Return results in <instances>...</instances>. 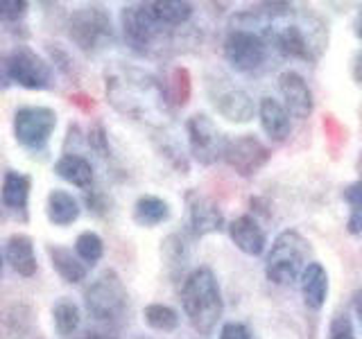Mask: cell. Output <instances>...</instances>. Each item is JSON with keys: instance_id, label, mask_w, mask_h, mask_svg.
Masks as SVG:
<instances>
[{"instance_id": "obj_2", "label": "cell", "mask_w": 362, "mask_h": 339, "mask_svg": "<svg viewBox=\"0 0 362 339\" xmlns=\"http://www.w3.org/2000/svg\"><path fill=\"white\" fill-rule=\"evenodd\" d=\"M181 305L188 316L190 326L199 335H211L213 328L218 326L224 303L222 292L218 285L211 267H197L192 269L181 287Z\"/></svg>"}, {"instance_id": "obj_37", "label": "cell", "mask_w": 362, "mask_h": 339, "mask_svg": "<svg viewBox=\"0 0 362 339\" xmlns=\"http://www.w3.org/2000/svg\"><path fill=\"white\" fill-rule=\"evenodd\" d=\"M0 274H3V254H0Z\"/></svg>"}, {"instance_id": "obj_31", "label": "cell", "mask_w": 362, "mask_h": 339, "mask_svg": "<svg viewBox=\"0 0 362 339\" xmlns=\"http://www.w3.org/2000/svg\"><path fill=\"white\" fill-rule=\"evenodd\" d=\"M344 201L351 206V213H362V179L344 188Z\"/></svg>"}, {"instance_id": "obj_27", "label": "cell", "mask_w": 362, "mask_h": 339, "mask_svg": "<svg viewBox=\"0 0 362 339\" xmlns=\"http://www.w3.org/2000/svg\"><path fill=\"white\" fill-rule=\"evenodd\" d=\"M75 254L79 256L84 265H95L98 260L105 256V242L102 237L93 231H84L77 235L75 240Z\"/></svg>"}, {"instance_id": "obj_14", "label": "cell", "mask_w": 362, "mask_h": 339, "mask_svg": "<svg viewBox=\"0 0 362 339\" xmlns=\"http://www.w3.org/2000/svg\"><path fill=\"white\" fill-rule=\"evenodd\" d=\"M229 237L231 242L240 249L243 254L258 258L265 251V231L260 229V224L252 218V215H240L229 224Z\"/></svg>"}, {"instance_id": "obj_9", "label": "cell", "mask_w": 362, "mask_h": 339, "mask_svg": "<svg viewBox=\"0 0 362 339\" xmlns=\"http://www.w3.org/2000/svg\"><path fill=\"white\" fill-rule=\"evenodd\" d=\"M57 127V113L48 107H21L14 113V138L25 150L39 152Z\"/></svg>"}, {"instance_id": "obj_17", "label": "cell", "mask_w": 362, "mask_h": 339, "mask_svg": "<svg viewBox=\"0 0 362 339\" xmlns=\"http://www.w3.org/2000/svg\"><path fill=\"white\" fill-rule=\"evenodd\" d=\"M7 263L18 276H34L37 274V254H34V242L25 233H14L7 240Z\"/></svg>"}, {"instance_id": "obj_4", "label": "cell", "mask_w": 362, "mask_h": 339, "mask_svg": "<svg viewBox=\"0 0 362 339\" xmlns=\"http://www.w3.org/2000/svg\"><path fill=\"white\" fill-rule=\"evenodd\" d=\"M52 82V71L48 61L39 56L28 45H18L9 54L0 56V88L18 84L30 90L48 88Z\"/></svg>"}, {"instance_id": "obj_22", "label": "cell", "mask_w": 362, "mask_h": 339, "mask_svg": "<svg viewBox=\"0 0 362 339\" xmlns=\"http://www.w3.org/2000/svg\"><path fill=\"white\" fill-rule=\"evenodd\" d=\"M45 215L54 226H71L79 218V203L66 190H52L45 201Z\"/></svg>"}, {"instance_id": "obj_11", "label": "cell", "mask_w": 362, "mask_h": 339, "mask_svg": "<svg viewBox=\"0 0 362 339\" xmlns=\"http://www.w3.org/2000/svg\"><path fill=\"white\" fill-rule=\"evenodd\" d=\"M222 158L235 174L254 177L258 170H263L267 165L269 150L254 133H243V136H235V138L226 141Z\"/></svg>"}, {"instance_id": "obj_26", "label": "cell", "mask_w": 362, "mask_h": 339, "mask_svg": "<svg viewBox=\"0 0 362 339\" xmlns=\"http://www.w3.org/2000/svg\"><path fill=\"white\" fill-rule=\"evenodd\" d=\"M52 319H54V328L57 333L62 337H71L77 328H79V321H82V316H79V308L68 299H62L59 303L52 308Z\"/></svg>"}, {"instance_id": "obj_10", "label": "cell", "mask_w": 362, "mask_h": 339, "mask_svg": "<svg viewBox=\"0 0 362 339\" xmlns=\"http://www.w3.org/2000/svg\"><path fill=\"white\" fill-rule=\"evenodd\" d=\"M120 28H122L124 41H127V45L136 52H150L152 45L165 34V30L152 18L147 3L122 7Z\"/></svg>"}, {"instance_id": "obj_20", "label": "cell", "mask_w": 362, "mask_h": 339, "mask_svg": "<svg viewBox=\"0 0 362 339\" xmlns=\"http://www.w3.org/2000/svg\"><path fill=\"white\" fill-rule=\"evenodd\" d=\"M54 172H57V177L68 181L71 186L82 188V190L93 186V179H95L93 165L79 154H64L59 161L54 163Z\"/></svg>"}, {"instance_id": "obj_7", "label": "cell", "mask_w": 362, "mask_h": 339, "mask_svg": "<svg viewBox=\"0 0 362 339\" xmlns=\"http://www.w3.org/2000/svg\"><path fill=\"white\" fill-rule=\"evenodd\" d=\"M68 37L84 52H98L113 41V25L105 7L86 5L68 18Z\"/></svg>"}, {"instance_id": "obj_33", "label": "cell", "mask_w": 362, "mask_h": 339, "mask_svg": "<svg viewBox=\"0 0 362 339\" xmlns=\"http://www.w3.org/2000/svg\"><path fill=\"white\" fill-rule=\"evenodd\" d=\"M346 229H349V233H354V235H360L362 233V213H351Z\"/></svg>"}, {"instance_id": "obj_29", "label": "cell", "mask_w": 362, "mask_h": 339, "mask_svg": "<svg viewBox=\"0 0 362 339\" xmlns=\"http://www.w3.org/2000/svg\"><path fill=\"white\" fill-rule=\"evenodd\" d=\"M328 339H356V331H354V323H351L349 314L344 312H337L331 326H328Z\"/></svg>"}, {"instance_id": "obj_32", "label": "cell", "mask_w": 362, "mask_h": 339, "mask_svg": "<svg viewBox=\"0 0 362 339\" xmlns=\"http://www.w3.org/2000/svg\"><path fill=\"white\" fill-rule=\"evenodd\" d=\"M220 339H254L252 333H249V328L245 323H224L222 326V333H220Z\"/></svg>"}, {"instance_id": "obj_18", "label": "cell", "mask_w": 362, "mask_h": 339, "mask_svg": "<svg viewBox=\"0 0 362 339\" xmlns=\"http://www.w3.org/2000/svg\"><path fill=\"white\" fill-rule=\"evenodd\" d=\"M30 190H32V181L28 174L16 172V170H9L3 179V188H0V197L3 203L14 213H21L23 220L28 218V203H30Z\"/></svg>"}, {"instance_id": "obj_28", "label": "cell", "mask_w": 362, "mask_h": 339, "mask_svg": "<svg viewBox=\"0 0 362 339\" xmlns=\"http://www.w3.org/2000/svg\"><path fill=\"white\" fill-rule=\"evenodd\" d=\"M165 93L170 100V107H184L190 97V73L186 68H175L173 77L165 86Z\"/></svg>"}, {"instance_id": "obj_6", "label": "cell", "mask_w": 362, "mask_h": 339, "mask_svg": "<svg viewBox=\"0 0 362 339\" xmlns=\"http://www.w3.org/2000/svg\"><path fill=\"white\" fill-rule=\"evenodd\" d=\"M272 43L263 34V30H252L247 25L233 28L226 34L222 52L226 64H231V68L240 73H254L260 66L267 61Z\"/></svg>"}, {"instance_id": "obj_23", "label": "cell", "mask_w": 362, "mask_h": 339, "mask_svg": "<svg viewBox=\"0 0 362 339\" xmlns=\"http://www.w3.org/2000/svg\"><path fill=\"white\" fill-rule=\"evenodd\" d=\"M48 256L52 260L54 271L66 282H82L86 278V265L79 260L77 254H73L66 246H48Z\"/></svg>"}, {"instance_id": "obj_5", "label": "cell", "mask_w": 362, "mask_h": 339, "mask_svg": "<svg viewBox=\"0 0 362 339\" xmlns=\"http://www.w3.org/2000/svg\"><path fill=\"white\" fill-rule=\"evenodd\" d=\"M127 287L113 269L102 274L90 282L84 292V305L88 314L98 321H116L127 310Z\"/></svg>"}, {"instance_id": "obj_25", "label": "cell", "mask_w": 362, "mask_h": 339, "mask_svg": "<svg viewBox=\"0 0 362 339\" xmlns=\"http://www.w3.org/2000/svg\"><path fill=\"white\" fill-rule=\"evenodd\" d=\"M143 319L152 331H158V333H173L179 328V312L163 303L147 305L143 310Z\"/></svg>"}, {"instance_id": "obj_35", "label": "cell", "mask_w": 362, "mask_h": 339, "mask_svg": "<svg viewBox=\"0 0 362 339\" xmlns=\"http://www.w3.org/2000/svg\"><path fill=\"white\" fill-rule=\"evenodd\" d=\"M356 32H358V37L362 39V14H360V18H358V23H356Z\"/></svg>"}, {"instance_id": "obj_3", "label": "cell", "mask_w": 362, "mask_h": 339, "mask_svg": "<svg viewBox=\"0 0 362 339\" xmlns=\"http://www.w3.org/2000/svg\"><path fill=\"white\" fill-rule=\"evenodd\" d=\"M310 263V242L299 231L288 229L279 233L274 244H272L265 260V274L274 285H292L294 280H301V274Z\"/></svg>"}, {"instance_id": "obj_1", "label": "cell", "mask_w": 362, "mask_h": 339, "mask_svg": "<svg viewBox=\"0 0 362 339\" xmlns=\"http://www.w3.org/2000/svg\"><path fill=\"white\" fill-rule=\"evenodd\" d=\"M107 97L118 113L161 127L170 116V100L165 86L150 73L136 66L116 64L107 68Z\"/></svg>"}, {"instance_id": "obj_36", "label": "cell", "mask_w": 362, "mask_h": 339, "mask_svg": "<svg viewBox=\"0 0 362 339\" xmlns=\"http://www.w3.org/2000/svg\"><path fill=\"white\" fill-rule=\"evenodd\" d=\"M86 339H113V337H107V335H88Z\"/></svg>"}, {"instance_id": "obj_19", "label": "cell", "mask_w": 362, "mask_h": 339, "mask_svg": "<svg viewBox=\"0 0 362 339\" xmlns=\"http://www.w3.org/2000/svg\"><path fill=\"white\" fill-rule=\"evenodd\" d=\"M301 294L310 310H320L328 297V274L322 263H313L301 274Z\"/></svg>"}, {"instance_id": "obj_21", "label": "cell", "mask_w": 362, "mask_h": 339, "mask_svg": "<svg viewBox=\"0 0 362 339\" xmlns=\"http://www.w3.org/2000/svg\"><path fill=\"white\" fill-rule=\"evenodd\" d=\"M152 18L161 25L165 32L186 25L192 16V5L190 3H181V0H154V3H147Z\"/></svg>"}, {"instance_id": "obj_30", "label": "cell", "mask_w": 362, "mask_h": 339, "mask_svg": "<svg viewBox=\"0 0 362 339\" xmlns=\"http://www.w3.org/2000/svg\"><path fill=\"white\" fill-rule=\"evenodd\" d=\"M28 14L25 0H0V20L3 23H18Z\"/></svg>"}, {"instance_id": "obj_15", "label": "cell", "mask_w": 362, "mask_h": 339, "mask_svg": "<svg viewBox=\"0 0 362 339\" xmlns=\"http://www.w3.org/2000/svg\"><path fill=\"white\" fill-rule=\"evenodd\" d=\"M258 118H260V124H263L265 133L274 143H283L292 131V116L288 113V109L283 107V102L269 97V95L260 100Z\"/></svg>"}, {"instance_id": "obj_34", "label": "cell", "mask_w": 362, "mask_h": 339, "mask_svg": "<svg viewBox=\"0 0 362 339\" xmlns=\"http://www.w3.org/2000/svg\"><path fill=\"white\" fill-rule=\"evenodd\" d=\"M356 312L360 316V321H362V290L356 292Z\"/></svg>"}, {"instance_id": "obj_8", "label": "cell", "mask_w": 362, "mask_h": 339, "mask_svg": "<svg viewBox=\"0 0 362 339\" xmlns=\"http://www.w3.org/2000/svg\"><path fill=\"white\" fill-rule=\"evenodd\" d=\"M186 133H188L190 154L197 163L213 165L224 156V147L229 138L218 129V124L206 113H192L186 122Z\"/></svg>"}, {"instance_id": "obj_24", "label": "cell", "mask_w": 362, "mask_h": 339, "mask_svg": "<svg viewBox=\"0 0 362 339\" xmlns=\"http://www.w3.org/2000/svg\"><path fill=\"white\" fill-rule=\"evenodd\" d=\"M170 218V206L156 195H143L134 203V222L145 229L163 224Z\"/></svg>"}, {"instance_id": "obj_12", "label": "cell", "mask_w": 362, "mask_h": 339, "mask_svg": "<svg viewBox=\"0 0 362 339\" xmlns=\"http://www.w3.org/2000/svg\"><path fill=\"white\" fill-rule=\"evenodd\" d=\"M279 90L283 97V107L288 109V113L297 120L310 118L313 113V93L308 88V82L294 71H283L279 75Z\"/></svg>"}, {"instance_id": "obj_13", "label": "cell", "mask_w": 362, "mask_h": 339, "mask_svg": "<svg viewBox=\"0 0 362 339\" xmlns=\"http://www.w3.org/2000/svg\"><path fill=\"white\" fill-rule=\"evenodd\" d=\"M188 218L190 226L197 235L218 233L224 229V215L222 208L206 195H197L192 192L188 197Z\"/></svg>"}, {"instance_id": "obj_16", "label": "cell", "mask_w": 362, "mask_h": 339, "mask_svg": "<svg viewBox=\"0 0 362 339\" xmlns=\"http://www.w3.org/2000/svg\"><path fill=\"white\" fill-rule=\"evenodd\" d=\"M215 109L222 118H226L229 122H238L245 124L256 116V105L254 100L249 97L243 88H226L220 95H215L213 100Z\"/></svg>"}]
</instances>
